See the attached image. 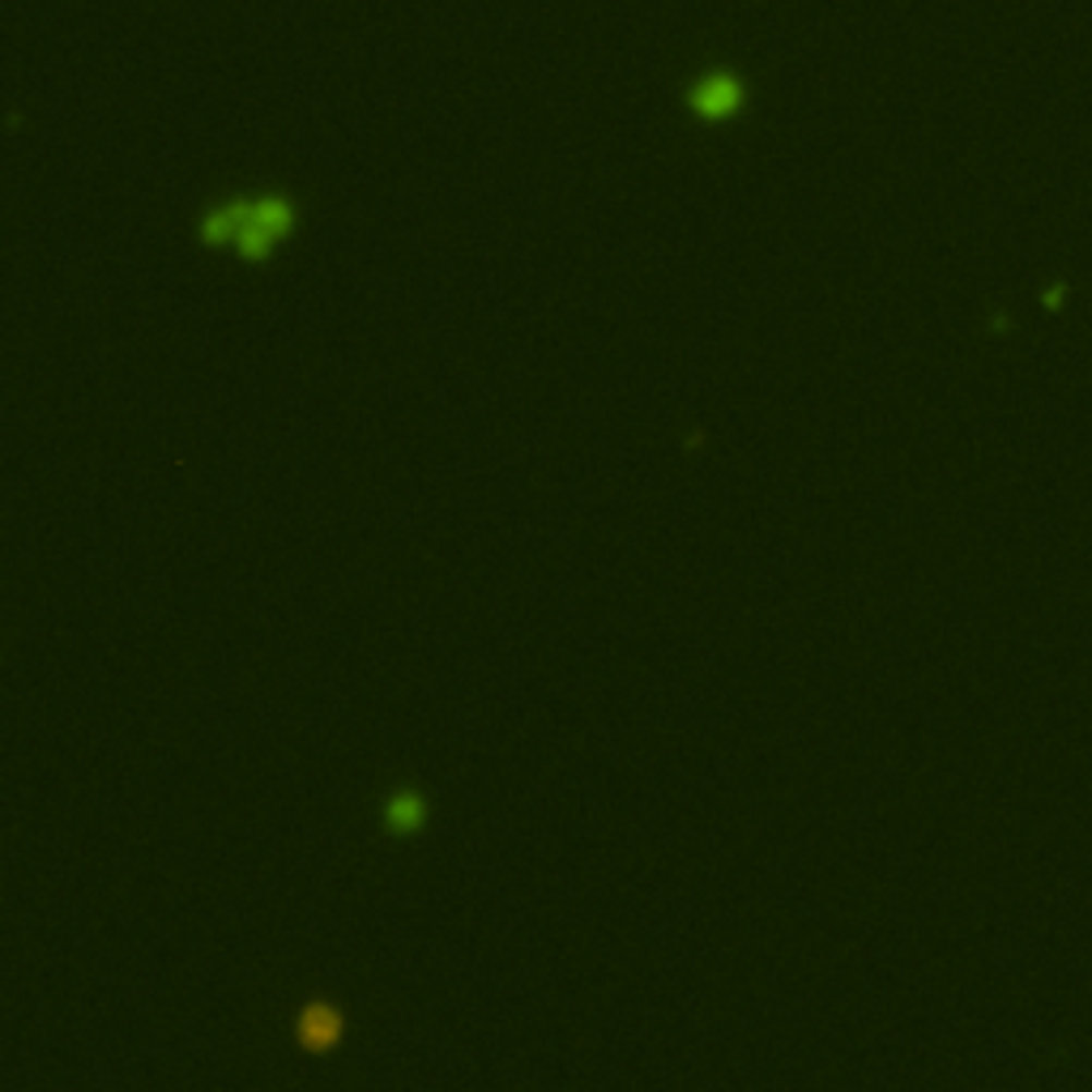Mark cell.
<instances>
[{"instance_id":"7a4b0ae2","label":"cell","mask_w":1092,"mask_h":1092,"mask_svg":"<svg viewBox=\"0 0 1092 1092\" xmlns=\"http://www.w3.org/2000/svg\"><path fill=\"white\" fill-rule=\"evenodd\" d=\"M385 828H389L393 837H414V833H423V828H427V798L418 794V790H398V794H389V802H385Z\"/></svg>"},{"instance_id":"277c9868","label":"cell","mask_w":1092,"mask_h":1092,"mask_svg":"<svg viewBox=\"0 0 1092 1092\" xmlns=\"http://www.w3.org/2000/svg\"><path fill=\"white\" fill-rule=\"evenodd\" d=\"M739 102H743V90H739V82H730V77H708V82L692 95V107L700 116H708V120L730 116Z\"/></svg>"},{"instance_id":"6da1fadb","label":"cell","mask_w":1092,"mask_h":1092,"mask_svg":"<svg viewBox=\"0 0 1092 1092\" xmlns=\"http://www.w3.org/2000/svg\"><path fill=\"white\" fill-rule=\"evenodd\" d=\"M295 1033H299V1042H303V1049H312V1054H329L333 1045L342 1042L347 1020H342V1011H338L333 1003H312V1007L299 1016Z\"/></svg>"},{"instance_id":"3957f363","label":"cell","mask_w":1092,"mask_h":1092,"mask_svg":"<svg viewBox=\"0 0 1092 1092\" xmlns=\"http://www.w3.org/2000/svg\"><path fill=\"white\" fill-rule=\"evenodd\" d=\"M248 209L252 201H231V205H218L205 222H201V240L205 244H235L240 240V231H244V222H248Z\"/></svg>"}]
</instances>
